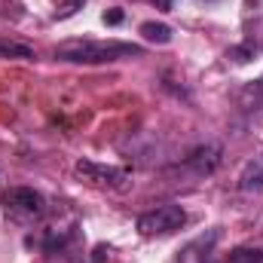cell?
Masks as SVG:
<instances>
[{
  "instance_id": "cell-1",
  "label": "cell",
  "mask_w": 263,
  "mask_h": 263,
  "mask_svg": "<svg viewBox=\"0 0 263 263\" xmlns=\"http://www.w3.org/2000/svg\"><path fill=\"white\" fill-rule=\"evenodd\" d=\"M144 49L138 43H123V40H65L55 46V59L67 65H110V62H126V59H141Z\"/></svg>"
},
{
  "instance_id": "cell-2",
  "label": "cell",
  "mask_w": 263,
  "mask_h": 263,
  "mask_svg": "<svg viewBox=\"0 0 263 263\" xmlns=\"http://www.w3.org/2000/svg\"><path fill=\"white\" fill-rule=\"evenodd\" d=\"M184 223H187V211H184L181 205L168 202V205H159V208H153V211H144V214L138 217V233H141L144 239H156V236H172V233H178Z\"/></svg>"
},
{
  "instance_id": "cell-3",
  "label": "cell",
  "mask_w": 263,
  "mask_h": 263,
  "mask_svg": "<svg viewBox=\"0 0 263 263\" xmlns=\"http://www.w3.org/2000/svg\"><path fill=\"white\" fill-rule=\"evenodd\" d=\"M77 178H83L86 184H95V187H110V190H123L129 184V172L126 168H117V165H101V162H92V159H80L73 165Z\"/></svg>"
},
{
  "instance_id": "cell-4",
  "label": "cell",
  "mask_w": 263,
  "mask_h": 263,
  "mask_svg": "<svg viewBox=\"0 0 263 263\" xmlns=\"http://www.w3.org/2000/svg\"><path fill=\"white\" fill-rule=\"evenodd\" d=\"M220 159H223V147L220 144H199L196 150H190L184 159H181V172L184 175H190V178H208V175H214L217 172V165H220Z\"/></svg>"
},
{
  "instance_id": "cell-5",
  "label": "cell",
  "mask_w": 263,
  "mask_h": 263,
  "mask_svg": "<svg viewBox=\"0 0 263 263\" xmlns=\"http://www.w3.org/2000/svg\"><path fill=\"white\" fill-rule=\"evenodd\" d=\"M3 205L15 220H34V217H40L46 211V199L37 190H31V187H12L3 196Z\"/></svg>"
},
{
  "instance_id": "cell-6",
  "label": "cell",
  "mask_w": 263,
  "mask_h": 263,
  "mask_svg": "<svg viewBox=\"0 0 263 263\" xmlns=\"http://www.w3.org/2000/svg\"><path fill=\"white\" fill-rule=\"evenodd\" d=\"M214 242H217V230H211V233H205V236L193 239V242L181 251L178 263H208L211 260V248H214Z\"/></svg>"
},
{
  "instance_id": "cell-7",
  "label": "cell",
  "mask_w": 263,
  "mask_h": 263,
  "mask_svg": "<svg viewBox=\"0 0 263 263\" xmlns=\"http://www.w3.org/2000/svg\"><path fill=\"white\" fill-rule=\"evenodd\" d=\"M239 190H245V193L263 190V153L251 156V159L245 162V168H242V175H239Z\"/></svg>"
},
{
  "instance_id": "cell-8",
  "label": "cell",
  "mask_w": 263,
  "mask_h": 263,
  "mask_svg": "<svg viewBox=\"0 0 263 263\" xmlns=\"http://www.w3.org/2000/svg\"><path fill=\"white\" fill-rule=\"evenodd\" d=\"M141 34H144V40H150V43H156V46L172 43V28H168L165 22H144V25H141Z\"/></svg>"
},
{
  "instance_id": "cell-9",
  "label": "cell",
  "mask_w": 263,
  "mask_h": 263,
  "mask_svg": "<svg viewBox=\"0 0 263 263\" xmlns=\"http://www.w3.org/2000/svg\"><path fill=\"white\" fill-rule=\"evenodd\" d=\"M0 59H34V49H31L28 43L0 37Z\"/></svg>"
},
{
  "instance_id": "cell-10",
  "label": "cell",
  "mask_w": 263,
  "mask_h": 263,
  "mask_svg": "<svg viewBox=\"0 0 263 263\" xmlns=\"http://www.w3.org/2000/svg\"><path fill=\"white\" fill-rule=\"evenodd\" d=\"M227 263H263V248H248V245L233 248L227 254Z\"/></svg>"
},
{
  "instance_id": "cell-11",
  "label": "cell",
  "mask_w": 263,
  "mask_h": 263,
  "mask_svg": "<svg viewBox=\"0 0 263 263\" xmlns=\"http://www.w3.org/2000/svg\"><path fill=\"white\" fill-rule=\"evenodd\" d=\"M254 52H257V49L245 43V46H233V49L227 52V59H233V62H239V65H245V62H251V59H254Z\"/></svg>"
},
{
  "instance_id": "cell-12",
  "label": "cell",
  "mask_w": 263,
  "mask_h": 263,
  "mask_svg": "<svg viewBox=\"0 0 263 263\" xmlns=\"http://www.w3.org/2000/svg\"><path fill=\"white\" fill-rule=\"evenodd\" d=\"M83 3H86V0H65V9L59 12V18H67V15H73V12H80Z\"/></svg>"
},
{
  "instance_id": "cell-13",
  "label": "cell",
  "mask_w": 263,
  "mask_h": 263,
  "mask_svg": "<svg viewBox=\"0 0 263 263\" xmlns=\"http://www.w3.org/2000/svg\"><path fill=\"white\" fill-rule=\"evenodd\" d=\"M126 15H123V9H110V12H104V25H120Z\"/></svg>"
},
{
  "instance_id": "cell-14",
  "label": "cell",
  "mask_w": 263,
  "mask_h": 263,
  "mask_svg": "<svg viewBox=\"0 0 263 263\" xmlns=\"http://www.w3.org/2000/svg\"><path fill=\"white\" fill-rule=\"evenodd\" d=\"M110 251H107V245H98L95 248V257H92V263H104V257H107Z\"/></svg>"
},
{
  "instance_id": "cell-15",
  "label": "cell",
  "mask_w": 263,
  "mask_h": 263,
  "mask_svg": "<svg viewBox=\"0 0 263 263\" xmlns=\"http://www.w3.org/2000/svg\"><path fill=\"white\" fill-rule=\"evenodd\" d=\"M150 3H156L159 9H172L175 6V0H150Z\"/></svg>"
},
{
  "instance_id": "cell-16",
  "label": "cell",
  "mask_w": 263,
  "mask_h": 263,
  "mask_svg": "<svg viewBox=\"0 0 263 263\" xmlns=\"http://www.w3.org/2000/svg\"><path fill=\"white\" fill-rule=\"evenodd\" d=\"M208 263H211V260H208Z\"/></svg>"
}]
</instances>
